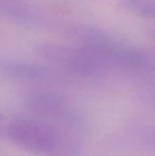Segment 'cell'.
I'll return each instance as SVG.
<instances>
[{
	"label": "cell",
	"mask_w": 155,
	"mask_h": 156,
	"mask_svg": "<svg viewBox=\"0 0 155 156\" xmlns=\"http://www.w3.org/2000/svg\"><path fill=\"white\" fill-rule=\"evenodd\" d=\"M2 69L8 77L21 81L59 82L63 81L66 76L63 70L59 68L31 62H5L2 65Z\"/></svg>",
	"instance_id": "5b68a950"
},
{
	"label": "cell",
	"mask_w": 155,
	"mask_h": 156,
	"mask_svg": "<svg viewBox=\"0 0 155 156\" xmlns=\"http://www.w3.org/2000/svg\"><path fill=\"white\" fill-rule=\"evenodd\" d=\"M2 13L10 21L29 28H47L54 20L42 9L20 0H10L2 3Z\"/></svg>",
	"instance_id": "277c9868"
},
{
	"label": "cell",
	"mask_w": 155,
	"mask_h": 156,
	"mask_svg": "<svg viewBox=\"0 0 155 156\" xmlns=\"http://www.w3.org/2000/svg\"><path fill=\"white\" fill-rule=\"evenodd\" d=\"M5 1H10V0H5Z\"/></svg>",
	"instance_id": "52a82bcc"
},
{
	"label": "cell",
	"mask_w": 155,
	"mask_h": 156,
	"mask_svg": "<svg viewBox=\"0 0 155 156\" xmlns=\"http://www.w3.org/2000/svg\"><path fill=\"white\" fill-rule=\"evenodd\" d=\"M25 102L30 111L41 117L56 119L65 123L76 121V115L70 109L66 99L59 93L33 91L27 96Z\"/></svg>",
	"instance_id": "3957f363"
},
{
	"label": "cell",
	"mask_w": 155,
	"mask_h": 156,
	"mask_svg": "<svg viewBox=\"0 0 155 156\" xmlns=\"http://www.w3.org/2000/svg\"><path fill=\"white\" fill-rule=\"evenodd\" d=\"M5 123V118L3 117V115L2 114H0V128L4 125Z\"/></svg>",
	"instance_id": "8992f818"
},
{
	"label": "cell",
	"mask_w": 155,
	"mask_h": 156,
	"mask_svg": "<svg viewBox=\"0 0 155 156\" xmlns=\"http://www.w3.org/2000/svg\"><path fill=\"white\" fill-rule=\"evenodd\" d=\"M11 142L27 150L53 154L61 149L60 136L49 125L27 117L12 119L5 129Z\"/></svg>",
	"instance_id": "6da1fadb"
},
{
	"label": "cell",
	"mask_w": 155,
	"mask_h": 156,
	"mask_svg": "<svg viewBox=\"0 0 155 156\" xmlns=\"http://www.w3.org/2000/svg\"><path fill=\"white\" fill-rule=\"evenodd\" d=\"M34 53L60 69L81 77H95L102 69L101 65L91 55L76 45L42 43L35 47Z\"/></svg>",
	"instance_id": "7a4b0ae2"
}]
</instances>
